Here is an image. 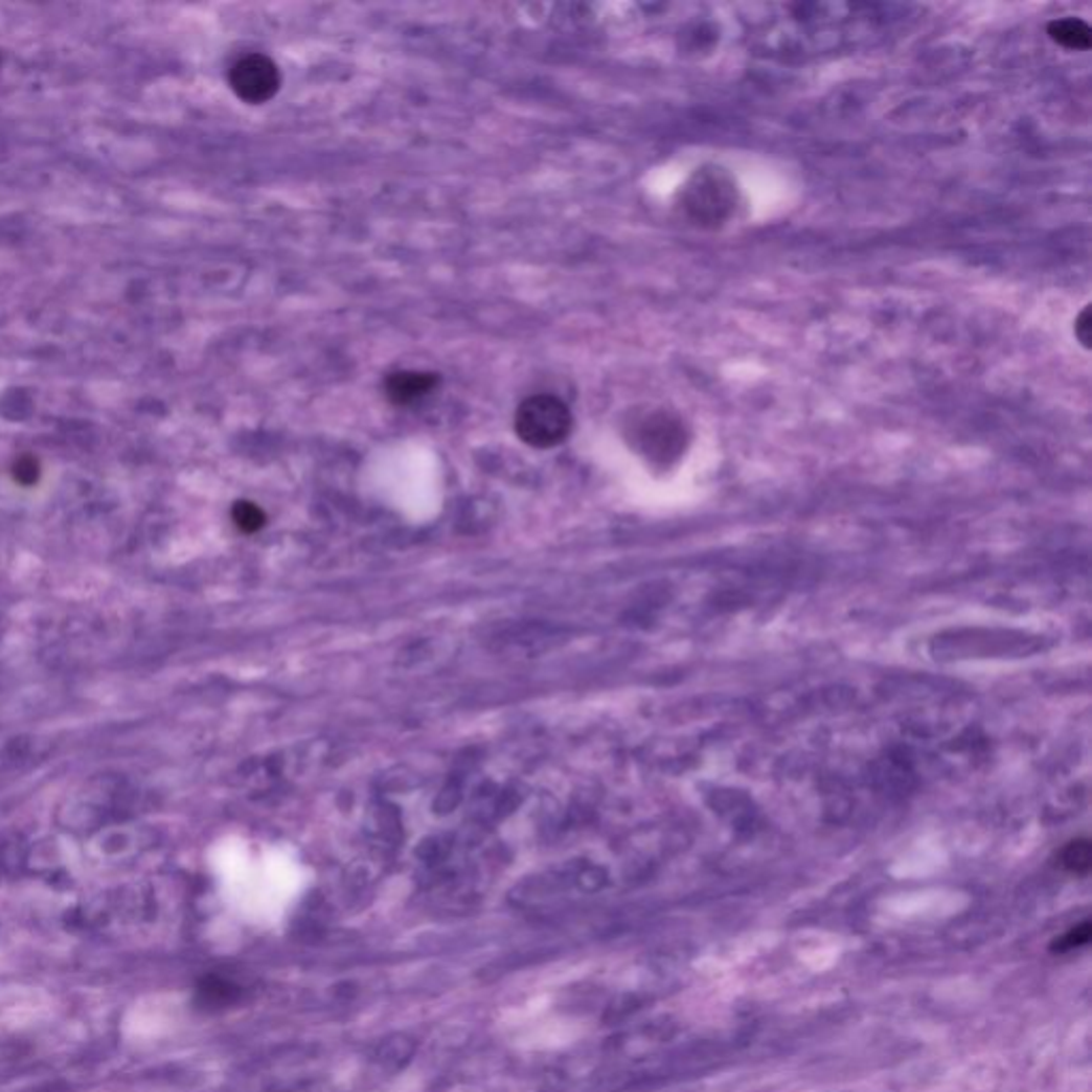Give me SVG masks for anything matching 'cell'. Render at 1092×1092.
Instances as JSON below:
<instances>
[{
    "label": "cell",
    "instance_id": "cell-9",
    "mask_svg": "<svg viewBox=\"0 0 1092 1092\" xmlns=\"http://www.w3.org/2000/svg\"><path fill=\"white\" fill-rule=\"evenodd\" d=\"M231 515H233L235 525H237L242 531H246V533H254V531H258V529L265 525V521H267L265 513H263L256 504H252V502H237V504L233 506V513H231Z\"/></svg>",
    "mask_w": 1092,
    "mask_h": 1092
},
{
    "label": "cell",
    "instance_id": "cell-6",
    "mask_svg": "<svg viewBox=\"0 0 1092 1092\" xmlns=\"http://www.w3.org/2000/svg\"><path fill=\"white\" fill-rule=\"evenodd\" d=\"M1048 37L1071 51H1086L1092 45V30L1082 18H1059L1048 24Z\"/></svg>",
    "mask_w": 1092,
    "mask_h": 1092
},
{
    "label": "cell",
    "instance_id": "cell-7",
    "mask_svg": "<svg viewBox=\"0 0 1092 1092\" xmlns=\"http://www.w3.org/2000/svg\"><path fill=\"white\" fill-rule=\"evenodd\" d=\"M1061 866L1073 875H1088L1092 866V845L1088 839H1075L1067 843L1061 851Z\"/></svg>",
    "mask_w": 1092,
    "mask_h": 1092
},
{
    "label": "cell",
    "instance_id": "cell-2",
    "mask_svg": "<svg viewBox=\"0 0 1092 1092\" xmlns=\"http://www.w3.org/2000/svg\"><path fill=\"white\" fill-rule=\"evenodd\" d=\"M734 188L724 169H698L683 192L685 211L700 225H720L734 209Z\"/></svg>",
    "mask_w": 1092,
    "mask_h": 1092
},
{
    "label": "cell",
    "instance_id": "cell-8",
    "mask_svg": "<svg viewBox=\"0 0 1092 1092\" xmlns=\"http://www.w3.org/2000/svg\"><path fill=\"white\" fill-rule=\"evenodd\" d=\"M1090 939H1092V924L1086 919V922L1077 924L1075 928H1071V931H1067L1065 935L1056 937L1050 943V952L1052 954H1067V952H1073L1077 948L1088 946Z\"/></svg>",
    "mask_w": 1092,
    "mask_h": 1092
},
{
    "label": "cell",
    "instance_id": "cell-11",
    "mask_svg": "<svg viewBox=\"0 0 1092 1092\" xmlns=\"http://www.w3.org/2000/svg\"><path fill=\"white\" fill-rule=\"evenodd\" d=\"M1073 334L1077 338V342L1090 350V342H1092V314H1090V305H1086L1077 318H1075V324H1073Z\"/></svg>",
    "mask_w": 1092,
    "mask_h": 1092
},
{
    "label": "cell",
    "instance_id": "cell-3",
    "mask_svg": "<svg viewBox=\"0 0 1092 1092\" xmlns=\"http://www.w3.org/2000/svg\"><path fill=\"white\" fill-rule=\"evenodd\" d=\"M229 84L244 103L260 105L278 94L282 77L271 59L263 53H250L231 67Z\"/></svg>",
    "mask_w": 1092,
    "mask_h": 1092
},
{
    "label": "cell",
    "instance_id": "cell-5",
    "mask_svg": "<svg viewBox=\"0 0 1092 1092\" xmlns=\"http://www.w3.org/2000/svg\"><path fill=\"white\" fill-rule=\"evenodd\" d=\"M640 440L653 453H670L683 445V425L666 412H653L640 425Z\"/></svg>",
    "mask_w": 1092,
    "mask_h": 1092
},
{
    "label": "cell",
    "instance_id": "cell-10",
    "mask_svg": "<svg viewBox=\"0 0 1092 1092\" xmlns=\"http://www.w3.org/2000/svg\"><path fill=\"white\" fill-rule=\"evenodd\" d=\"M39 476H41V465L35 457L30 455H24L20 457L16 463H14V478L24 484V486H32L39 482Z\"/></svg>",
    "mask_w": 1092,
    "mask_h": 1092
},
{
    "label": "cell",
    "instance_id": "cell-4",
    "mask_svg": "<svg viewBox=\"0 0 1092 1092\" xmlns=\"http://www.w3.org/2000/svg\"><path fill=\"white\" fill-rule=\"evenodd\" d=\"M440 385L438 373L431 371H395L387 378V397L395 406H410L431 395Z\"/></svg>",
    "mask_w": 1092,
    "mask_h": 1092
},
{
    "label": "cell",
    "instance_id": "cell-1",
    "mask_svg": "<svg viewBox=\"0 0 1092 1092\" xmlns=\"http://www.w3.org/2000/svg\"><path fill=\"white\" fill-rule=\"evenodd\" d=\"M515 429L527 447L553 449L570 435L572 414L555 395H533L517 408Z\"/></svg>",
    "mask_w": 1092,
    "mask_h": 1092
}]
</instances>
